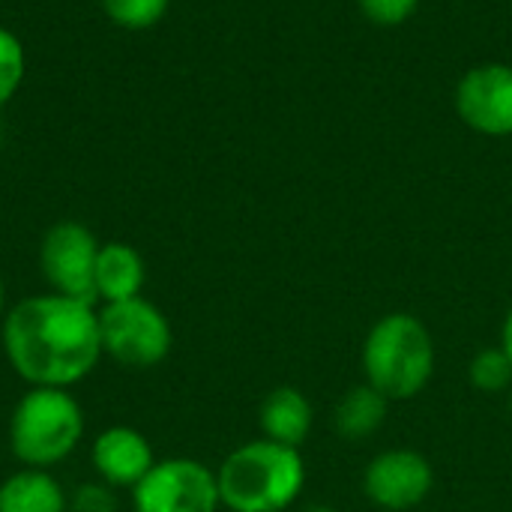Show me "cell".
Listing matches in <instances>:
<instances>
[{
  "label": "cell",
  "mask_w": 512,
  "mask_h": 512,
  "mask_svg": "<svg viewBox=\"0 0 512 512\" xmlns=\"http://www.w3.org/2000/svg\"><path fill=\"white\" fill-rule=\"evenodd\" d=\"M459 117L483 135L512 132V66L486 63L471 69L456 90Z\"/></svg>",
  "instance_id": "9c48e42d"
},
{
  "label": "cell",
  "mask_w": 512,
  "mask_h": 512,
  "mask_svg": "<svg viewBox=\"0 0 512 512\" xmlns=\"http://www.w3.org/2000/svg\"><path fill=\"white\" fill-rule=\"evenodd\" d=\"M216 480L222 507L231 512H282L300 498L306 465L300 450L261 438L228 453Z\"/></svg>",
  "instance_id": "7a4b0ae2"
},
{
  "label": "cell",
  "mask_w": 512,
  "mask_h": 512,
  "mask_svg": "<svg viewBox=\"0 0 512 512\" xmlns=\"http://www.w3.org/2000/svg\"><path fill=\"white\" fill-rule=\"evenodd\" d=\"M306 512H336L333 507H312V510H306Z\"/></svg>",
  "instance_id": "7402d4cb"
},
{
  "label": "cell",
  "mask_w": 512,
  "mask_h": 512,
  "mask_svg": "<svg viewBox=\"0 0 512 512\" xmlns=\"http://www.w3.org/2000/svg\"><path fill=\"white\" fill-rule=\"evenodd\" d=\"M147 282V264L141 252L132 243H102L96 255V270H93V288H96V303H120L141 297Z\"/></svg>",
  "instance_id": "8fae6325"
},
{
  "label": "cell",
  "mask_w": 512,
  "mask_h": 512,
  "mask_svg": "<svg viewBox=\"0 0 512 512\" xmlns=\"http://www.w3.org/2000/svg\"><path fill=\"white\" fill-rule=\"evenodd\" d=\"M99 336L102 354L126 369H153L174 345L168 315L147 297L99 306Z\"/></svg>",
  "instance_id": "5b68a950"
},
{
  "label": "cell",
  "mask_w": 512,
  "mask_h": 512,
  "mask_svg": "<svg viewBox=\"0 0 512 512\" xmlns=\"http://www.w3.org/2000/svg\"><path fill=\"white\" fill-rule=\"evenodd\" d=\"M90 465L96 471V480L108 483L111 489L132 492L156 465V453L144 432L132 426H108L93 438Z\"/></svg>",
  "instance_id": "30bf717a"
},
{
  "label": "cell",
  "mask_w": 512,
  "mask_h": 512,
  "mask_svg": "<svg viewBox=\"0 0 512 512\" xmlns=\"http://www.w3.org/2000/svg\"><path fill=\"white\" fill-rule=\"evenodd\" d=\"M366 384L390 402H408L426 390L435 375V342L426 324L411 312L384 315L363 342Z\"/></svg>",
  "instance_id": "3957f363"
},
{
  "label": "cell",
  "mask_w": 512,
  "mask_h": 512,
  "mask_svg": "<svg viewBox=\"0 0 512 512\" xmlns=\"http://www.w3.org/2000/svg\"><path fill=\"white\" fill-rule=\"evenodd\" d=\"M468 375L480 393H504L512 384V360L504 348H483L471 360Z\"/></svg>",
  "instance_id": "2e32d148"
},
{
  "label": "cell",
  "mask_w": 512,
  "mask_h": 512,
  "mask_svg": "<svg viewBox=\"0 0 512 512\" xmlns=\"http://www.w3.org/2000/svg\"><path fill=\"white\" fill-rule=\"evenodd\" d=\"M69 512H117V489L102 480H90L72 489Z\"/></svg>",
  "instance_id": "ac0fdd59"
},
{
  "label": "cell",
  "mask_w": 512,
  "mask_h": 512,
  "mask_svg": "<svg viewBox=\"0 0 512 512\" xmlns=\"http://www.w3.org/2000/svg\"><path fill=\"white\" fill-rule=\"evenodd\" d=\"M0 512H69V492L51 471L18 468L0 483Z\"/></svg>",
  "instance_id": "4fadbf2b"
},
{
  "label": "cell",
  "mask_w": 512,
  "mask_h": 512,
  "mask_svg": "<svg viewBox=\"0 0 512 512\" xmlns=\"http://www.w3.org/2000/svg\"><path fill=\"white\" fill-rule=\"evenodd\" d=\"M435 486V471L429 459L417 450H387L375 456L363 474L366 498L390 512L420 507Z\"/></svg>",
  "instance_id": "ba28073f"
},
{
  "label": "cell",
  "mask_w": 512,
  "mask_h": 512,
  "mask_svg": "<svg viewBox=\"0 0 512 512\" xmlns=\"http://www.w3.org/2000/svg\"><path fill=\"white\" fill-rule=\"evenodd\" d=\"M6 315V282H3V273H0V321Z\"/></svg>",
  "instance_id": "44dd1931"
},
{
  "label": "cell",
  "mask_w": 512,
  "mask_h": 512,
  "mask_svg": "<svg viewBox=\"0 0 512 512\" xmlns=\"http://www.w3.org/2000/svg\"><path fill=\"white\" fill-rule=\"evenodd\" d=\"M6 363L27 387L72 390L99 366V309L54 291L30 294L0 321Z\"/></svg>",
  "instance_id": "6da1fadb"
},
{
  "label": "cell",
  "mask_w": 512,
  "mask_h": 512,
  "mask_svg": "<svg viewBox=\"0 0 512 512\" xmlns=\"http://www.w3.org/2000/svg\"><path fill=\"white\" fill-rule=\"evenodd\" d=\"M99 240L84 222H54L39 243V270L48 291L96 306L93 270L99 255Z\"/></svg>",
  "instance_id": "52a82bcc"
},
{
  "label": "cell",
  "mask_w": 512,
  "mask_h": 512,
  "mask_svg": "<svg viewBox=\"0 0 512 512\" xmlns=\"http://www.w3.org/2000/svg\"><path fill=\"white\" fill-rule=\"evenodd\" d=\"M108 21L120 30H150L165 15L171 0H99Z\"/></svg>",
  "instance_id": "9a60e30c"
},
{
  "label": "cell",
  "mask_w": 512,
  "mask_h": 512,
  "mask_svg": "<svg viewBox=\"0 0 512 512\" xmlns=\"http://www.w3.org/2000/svg\"><path fill=\"white\" fill-rule=\"evenodd\" d=\"M129 495L135 512H216L222 507L216 471L189 456L156 459Z\"/></svg>",
  "instance_id": "8992f818"
},
{
  "label": "cell",
  "mask_w": 512,
  "mask_h": 512,
  "mask_svg": "<svg viewBox=\"0 0 512 512\" xmlns=\"http://www.w3.org/2000/svg\"><path fill=\"white\" fill-rule=\"evenodd\" d=\"M363 15L375 24H384V27H393V24H402L420 0H357Z\"/></svg>",
  "instance_id": "d6986e66"
},
{
  "label": "cell",
  "mask_w": 512,
  "mask_h": 512,
  "mask_svg": "<svg viewBox=\"0 0 512 512\" xmlns=\"http://www.w3.org/2000/svg\"><path fill=\"white\" fill-rule=\"evenodd\" d=\"M387 408H390V399L384 393H378L372 384H360L339 399V405L333 411V426H336L339 438L363 441L384 426Z\"/></svg>",
  "instance_id": "5bb4252c"
},
{
  "label": "cell",
  "mask_w": 512,
  "mask_h": 512,
  "mask_svg": "<svg viewBox=\"0 0 512 512\" xmlns=\"http://www.w3.org/2000/svg\"><path fill=\"white\" fill-rule=\"evenodd\" d=\"M27 72V54L21 39L0 24V108L18 93Z\"/></svg>",
  "instance_id": "e0dca14e"
},
{
  "label": "cell",
  "mask_w": 512,
  "mask_h": 512,
  "mask_svg": "<svg viewBox=\"0 0 512 512\" xmlns=\"http://www.w3.org/2000/svg\"><path fill=\"white\" fill-rule=\"evenodd\" d=\"M258 423H261V432L267 441L300 450V444L312 432L315 411L297 387H276L264 396Z\"/></svg>",
  "instance_id": "7c38bea8"
},
{
  "label": "cell",
  "mask_w": 512,
  "mask_h": 512,
  "mask_svg": "<svg viewBox=\"0 0 512 512\" xmlns=\"http://www.w3.org/2000/svg\"><path fill=\"white\" fill-rule=\"evenodd\" d=\"M84 438V411L69 390L27 387L9 417V450L21 468L51 471Z\"/></svg>",
  "instance_id": "277c9868"
},
{
  "label": "cell",
  "mask_w": 512,
  "mask_h": 512,
  "mask_svg": "<svg viewBox=\"0 0 512 512\" xmlns=\"http://www.w3.org/2000/svg\"><path fill=\"white\" fill-rule=\"evenodd\" d=\"M501 348L507 351V357L512 360V309L510 315H507V321H504V330H501Z\"/></svg>",
  "instance_id": "ffe728a7"
},
{
  "label": "cell",
  "mask_w": 512,
  "mask_h": 512,
  "mask_svg": "<svg viewBox=\"0 0 512 512\" xmlns=\"http://www.w3.org/2000/svg\"><path fill=\"white\" fill-rule=\"evenodd\" d=\"M510 414H512V399H510Z\"/></svg>",
  "instance_id": "603a6c76"
}]
</instances>
